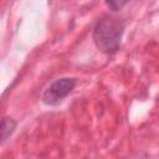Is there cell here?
<instances>
[{"instance_id":"6da1fadb","label":"cell","mask_w":159,"mask_h":159,"mask_svg":"<svg viewBox=\"0 0 159 159\" xmlns=\"http://www.w3.org/2000/svg\"><path fill=\"white\" fill-rule=\"evenodd\" d=\"M124 31V24L112 16H103L93 30V41L98 50L112 55L118 51L120 39Z\"/></svg>"},{"instance_id":"7a4b0ae2","label":"cell","mask_w":159,"mask_h":159,"mask_svg":"<svg viewBox=\"0 0 159 159\" xmlns=\"http://www.w3.org/2000/svg\"><path fill=\"white\" fill-rule=\"evenodd\" d=\"M76 86V80L70 77H63L52 82L42 93V101L46 104L55 106L58 104L65 97H67Z\"/></svg>"},{"instance_id":"3957f363","label":"cell","mask_w":159,"mask_h":159,"mask_svg":"<svg viewBox=\"0 0 159 159\" xmlns=\"http://www.w3.org/2000/svg\"><path fill=\"white\" fill-rule=\"evenodd\" d=\"M16 122L11 118H2L1 120V142H5L14 132Z\"/></svg>"},{"instance_id":"277c9868","label":"cell","mask_w":159,"mask_h":159,"mask_svg":"<svg viewBox=\"0 0 159 159\" xmlns=\"http://www.w3.org/2000/svg\"><path fill=\"white\" fill-rule=\"evenodd\" d=\"M128 1L129 0H106V4L112 11H119L125 6Z\"/></svg>"}]
</instances>
